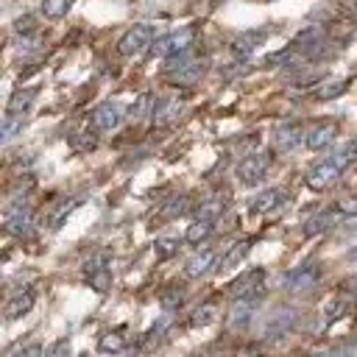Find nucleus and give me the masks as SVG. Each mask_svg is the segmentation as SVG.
Wrapping results in <instances>:
<instances>
[{"label":"nucleus","instance_id":"nucleus-25","mask_svg":"<svg viewBox=\"0 0 357 357\" xmlns=\"http://www.w3.org/2000/svg\"><path fill=\"white\" fill-rule=\"evenodd\" d=\"M22 126H25V114H14V112H8V114L3 117V131H0L3 142H8L14 134H20Z\"/></svg>","mask_w":357,"mask_h":357},{"label":"nucleus","instance_id":"nucleus-27","mask_svg":"<svg viewBox=\"0 0 357 357\" xmlns=\"http://www.w3.org/2000/svg\"><path fill=\"white\" fill-rule=\"evenodd\" d=\"M218 318V304H204V307H198L195 312H192V326H209L212 321Z\"/></svg>","mask_w":357,"mask_h":357},{"label":"nucleus","instance_id":"nucleus-18","mask_svg":"<svg viewBox=\"0 0 357 357\" xmlns=\"http://www.w3.org/2000/svg\"><path fill=\"white\" fill-rule=\"evenodd\" d=\"M248 251H251V240H240V243H234V245L226 251V257L218 262V271H220V273H229L231 268H237V265L248 257Z\"/></svg>","mask_w":357,"mask_h":357},{"label":"nucleus","instance_id":"nucleus-39","mask_svg":"<svg viewBox=\"0 0 357 357\" xmlns=\"http://www.w3.org/2000/svg\"><path fill=\"white\" fill-rule=\"evenodd\" d=\"M162 304H165V307H176V304H181V293H167V296L162 298Z\"/></svg>","mask_w":357,"mask_h":357},{"label":"nucleus","instance_id":"nucleus-7","mask_svg":"<svg viewBox=\"0 0 357 357\" xmlns=\"http://www.w3.org/2000/svg\"><path fill=\"white\" fill-rule=\"evenodd\" d=\"M126 106L123 103H117V100H106V103H100L95 112H92V126L98 128V131H114L123 120H126Z\"/></svg>","mask_w":357,"mask_h":357},{"label":"nucleus","instance_id":"nucleus-9","mask_svg":"<svg viewBox=\"0 0 357 357\" xmlns=\"http://www.w3.org/2000/svg\"><path fill=\"white\" fill-rule=\"evenodd\" d=\"M262 284H265V271L262 268H251L245 271L243 276H237L231 284H229V293L234 298H243V296H262Z\"/></svg>","mask_w":357,"mask_h":357},{"label":"nucleus","instance_id":"nucleus-28","mask_svg":"<svg viewBox=\"0 0 357 357\" xmlns=\"http://www.w3.org/2000/svg\"><path fill=\"white\" fill-rule=\"evenodd\" d=\"M190 61H195L192 50H181V53H173V56H167V61H165V73L170 75V73L181 70V67H187Z\"/></svg>","mask_w":357,"mask_h":357},{"label":"nucleus","instance_id":"nucleus-26","mask_svg":"<svg viewBox=\"0 0 357 357\" xmlns=\"http://www.w3.org/2000/svg\"><path fill=\"white\" fill-rule=\"evenodd\" d=\"M73 0H42V14L47 20H61L67 11H70Z\"/></svg>","mask_w":357,"mask_h":357},{"label":"nucleus","instance_id":"nucleus-4","mask_svg":"<svg viewBox=\"0 0 357 357\" xmlns=\"http://www.w3.org/2000/svg\"><path fill=\"white\" fill-rule=\"evenodd\" d=\"M3 226H6L8 234H14V237H25V234H31V229H33V212H31L22 201H14V204L6 209Z\"/></svg>","mask_w":357,"mask_h":357},{"label":"nucleus","instance_id":"nucleus-16","mask_svg":"<svg viewBox=\"0 0 357 357\" xmlns=\"http://www.w3.org/2000/svg\"><path fill=\"white\" fill-rule=\"evenodd\" d=\"M282 204H284V192H282L279 187H271V190L259 192V195L251 201V212L265 215V212H273V209H276V206H282Z\"/></svg>","mask_w":357,"mask_h":357},{"label":"nucleus","instance_id":"nucleus-32","mask_svg":"<svg viewBox=\"0 0 357 357\" xmlns=\"http://www.w3.org/2000/svg\"><path fill=\"white\" fill-rule=\"evenodd\" d=\"M151 100H153V98H151L148 92H142V95L137 98V103H134V106L128 109V114H131L134 120H139V117H145V114H148V109H153V103H151Z\"/></svg>","mask_w":357,"mask_h":357},{"label":"nucleus","instance_id":"nucleus-12","mask_svg":"<svg viewBox=\"0 0 357 357\" xmlns=\"http://www.w3.org/2000/svg\"><path fill=\"white\" fill-rule=\"evenodd\" d=\"M33 301H36L33 290H31V287H20V290H17L14 296H8V301H6V318H8V321L22 318V315L33 307Z\"/></svg>","mask_w":357,"mask_h":357},{"label":"nucleus","instance_id":"nucleus-37","mask_svg":"<svg viewBox=\"0 0 357 357\" xmlns=\"http://www.w3.org/2000/svg\"><path fill=\"white\" fill-rule=\"evenodd\" d=\"M14 357H45V351H42V346H39V343H31V346L20 349Z\"/></svg>","mask_w":357,"mask_h":357},{"label":"nucleus","instance_id":"nucleus-10","mask_svg":"<svg viewBox=\"0 0 357 357\" xmlns=\"http://www.w3.org/2000/svg\"><path fill=\"white\" fill-rule=\"evenodd\" d=\"M343 220H346V215L332 204L329 209H324V212L312 215V218L304 223V231H307V234H321V231L335 229V226H337V223H343Z\"/></svg>","mask_w":357,"mask_h":357},{"label":"nucleus","instance_id":"nucleus-8","mask_svg":"<svg viewBox=\"0 0 357 357\" xmlns=\"http://www.w3.org/2000/svg\"><path fill=\"white\" fill-rule=\"evenodd\" d=\"M192 45V28H178V31H170L165 36H159V42L153 45V56H173V53H181V50H190Z\"/></svg>","mask_w":357,"mask_h":357},{"label":"nucleus","instance_id":"nucleus-24","mask_svg":"<svg viewBox=\"0 0 357 357\" xmlns=\"http://www.w3.org/2000/svg\"><path fill=\"white\" fill-rule=\"evenodd\" d=\"M178 248H181V240H178V237H156V240H153V254H156L159 259H170Z\"/></svg>","mask_w":357,"mask_h":357},{"label":"nucleus","instance_id":"nucleus-29","mask_svg":"<svg viewBox=\"0 0 357 357\" xmlns=\"http://www.w3.org/2000/svg\"><path fill=\"white\" fill-rule=\"evenodd\" d=\"M346 81L340 78V81H326L324 86H318L315 89V98H321V100H329V98H337V95H343L346 92Z\"/></svg>","mask_w":357,"mask_h":357},{"label":"nucleus","instance_id":"nucleus-31","mask_svg":"<svg viewBox=\"0 0 357 357\" xmlns=\"http://www.w3.org/2000/svg\"><path fill=\"white\" fill-rule=\"evenodd\" d=\"M123 346H126L123 329H114V332H109V335L100 337V351H120Z\"/></svg>","mask_w":357,"mask_h":357},{"label":"nucleus","instance_id":"nucleus-1","mask_svg":"<svg viewBox=\"0 0 357 357\" xmlns=\"http://www.w3.org/2000/svg\"><path fill=\"white\" fill-rule=\"evenodd\" d=\"M354 156H357V148H354V145H346V148H340L337 153H332L329 159L318 162V165L307 173V187L315 190V192L329 190V187L343 176V170L351 165Z\"/></svg>","mask_w":357,"mask_h":357},{"label":"nucleus","instance_id":"nucleus-34","mask_svg":"<svg viewBox=\"0 0 357 357\" xmlns=\"http://www.w3.org/2000/svg\"><path fill=\"white\" fill-rule=\"evenodd\" d=\"M14 31H17L20 36H28V33L33 31V17H28V14L17 17V22H14Z\"/></svg>","mask_w":357,"mask_h":357},{"label":"nucleus","instance_id":"nucleus-11","mask_svg":"<svg viewBox=\"0 0 357 357\" xmlns=\"http://www.w3.org/2000/svg\"><path fill=\"white\" fill-rule=\"evenodd\" d=\"M335 137H337V126H335V123H318V126L310 128L304 145H307L310 151H324V148H329V145L335 142Z\"/></svg>","mask_w":357,"mask_h":357},{"label":"nucleus","instance_id":"nucleus-5","mask_svg":"<svg viewBox=\"0 0 357 357\" xmlns=\"http://www.w3.org/2000/svg\"><path fill=\"white\" fill-rule=\"evenodd\" d=\"M268 167H271V153H248L237 165V178L243 184H259L268 176Z\"/></svg>","mask_w":357,"mask_h":357},{"label":"nucleus","instance_id":"nucleus-35","mask_svg":"<svg viewBox=\"0 0 357 357\" xmlns=\"http://www.w3.org/2000/svg\"><path fill=\"white\" fill-rule=\"evenodd\" d=\"M335 206H337L346 218H357V198H340Z\"/></svg>","mask_w":357,"mask_h":357},{"label":"nucleus","instance_id":"nucleus-23","mask_svg":"<svg viewBox=\"0 0 357 357\" xmlns=\"http://www.w3.org/2000/svg\"><path fill=\"white\" fill-rule=\"evenodd\" d=\"M33 98H36V89H33V86H31V89H20V92H14L11 100H8V112H14V114H25V109L31 106Z\"/></svg>","mask_w":357,"mask_h":357},{"label":"nucleus","instance_id":"nucleus-19","mask_svg":"<svg viewBox=\"0 0 357 357\" xmlns=\"http://www.w3.org/2000/svg\"><path fill=\"white\" fill-rule=\"evenodd\" d=\"M201 75H204V64L195 59V61H190L187 67H181V70L170 73V81H173V84H178V86H190V84L201 81Z\"/></svg>","mask_w":357,"mask_h":357},{"label":"nucleus","instance_id":"nucleus-14","mask_svg":"<svg viewBox=\"0 0 357 357\" xmlns=\"http://www.w3.org/2000/svg\"><path fill=\"white\" fill-rule=\"evenodd\" d=\"M257 307H259V296H243V298H234V304H231V310H229V324H231V326L245 324V321L257 312Z\"/></svg>","mask_w":357,"mask_h":357},{"label":"nucleus","instance_id":"nucleus-21","mask_svg":"<svg viewBox=\"0 0 357 357\" xmlns=\"http://www.w3.org/2000/svg\"><path fill=\"white\" fill-rule=\"evenodd\" d=\"M209 234H212V223H209V220H195V223L187 226L184 240H187L190 245H201L204 240H209Z\"/></svg>","mask_w":357,"mask_h":357},{"label":"nucleus","instance_id":"nucleus-20","mask_svg":"<svg viewBox=\"0 0 357 357\" xmlns=\"http://www.w3.org/2000/svg\"><path fill=\"white\" fill-rule=\"evenodd\" d=\"M265 36H262V31H245V33H240L234 42H231V50L237 53V56H248L259 42H262Z\"/></svg>","mask_w":357,"mask_h":357},{"label":"nucleus","instance_id":"nucleus-33","mask_svg":"<svg viewBox=\"0 0 357 357\" xmlns=\"http://www.w3.org/2000/svg\"><path fill=\"white\" fill-rule=\"evenodd\" d=\"M45 357H73V349H70V340H56L45 349Z\"/></svg>","mask_w":357,"mask_h":357},{"label":"nucleus","instance_id":"nucleus-40","mask_svg":"<svg viewBox=\"0 0 357 357\" xmlns=\"http://www.w3.org/2000/svg\"><path fill=\"white\" fill-rule=\"evenodd\" d=\"M346 259H349V262H357V245H354V248L346 254Z\"/></svg>","mask_w":357,"mask_h":357},{"label":"nucleus","instance_id":"nucleus-22","mask_svg":"<svg viewBox=\"0 0 357 357\" xmlns=\"http://www.w3.org/2000/svg\"><path fill=\"white\" fill-rule=\"evenodd\" d=\"M223 209H226L223 198H209V201H204V204L198 206V220H209V223H215V220L223 215Z\"/></svg>","mask_w":357,"mask_h":357},{"label":"nucleus","instance_id":"nucleus-42","mask_svg":"<svg viewBox=\"0 0 357 357\" xmlns=\"http://www.w3.org/2000/svg\"><path fill=\"white\" fill-rule=\"evenodd\" d=\"M354 8H357V0H354Z\"/></svg>","mask_w":357,"mask_h":357},{"label":"nucleus","instance_id":"nucleus-3","mask_svg":"<svg viewBox=\"0 0 357 357\" xmlns=\"http://www.w3.org/2000/svg\"><path fill=\"white\" fill-rule=\"evenodd\" d=\"M84 276H86V284L98 293H106L112 287V271H109V257L103 251L92 254L86 262H84Z\"/></svg>","mask_w":357,"mask_h":357},{"label":"nucleus","instance_id":"nucleus-41","mask_svg":"<svg viewBox=\"0 0 357 357\" xmlns=\"http://www.w3.org/2000/svg\"><path fill=\"white\" fill-rule=\"evenodd\" d=\"M81 357H89V354H81Z\"/></svg>","mask_w":357,"mask_h":357},{"label":"nucleus","instance_id":"nucleus-38","mask_svg":"<svg viewBox=\"0 0 357 357\" xmlns=\"http://www.w3.org/2000/svg\"><path fill=\"white\" fill-rule=\"evenodd\" d=\"M343 312H346V301H332L329 310H326V318L332 321V318H340Z\"/></svg>","mask_w":357,"mask_h":357},{"label":"nucleus","instance_id":"nucleus-17","mask_svg":"<svg viewBox=\"0 0 357 357\" xmlns=\"http://www.w3.org/2000/svg\"><path fill=\"white\" fill-rule=\"evenodd\" d=\"M212 265H215V251H212V248H201L195 257H190V259H187L184 273H187L190 279H198V276L209 273V268H212Z\"/></svg>","mask_w":357,"mask_h":357},{"label":"nucleus","instance_id":"nucleus-36","mask_svg":"<svg viewBox=\"0 0 357 357\" xmlns=\"http://www.w3.org/2000/svg\"><path fill=\"white\" fill-rule=\"evenodd\" d=\"M184 212H187V198H176V201H170L167 209H165L167 218H176V215H184Z\"/></svg>","mask_w":357,"mask_h":357},{"label":"nucleus","instance_id":"nucleus-13","mask_svg":"<svg viewBox=\"0 0 357 357\" xmlns=\"http://www.w3.org/2000/svg\"><path fill=\"white\" fill-rule=\"evenodd\" d=\"M178 114H181V100H176V98L156 100L153 109H151V117H153L156 126H170V123H176Z\"/></svg>","mask_w":357,"mask_h":357},{"label":"nucleus","instance_id":"nucleus-6","mask_svg":"<svg viewBox=\"0 0 357 357\" xmlns=\"http://www.w3.org/2000/svg\"><path fill=\"white\" fill-rule=\"evenodd\" d=\"M318 276H321V268L312 265V262H307V265H298V268L287 271L282 276V287L290 290V293H301V290H310L318 282Z\"/></svg>","mask_w":357,"mask_h":357},{"label":"nucleus","instance_id":"nucleus-2","mask_svg":"<svg viewBox=\"0 0 357 357\" xmlns=\"http://www.w3.org/2000/svg\"><path fill=\"white\" fill-rule=\"evenodd\" d=\"M151 42H153V28H151L148 22H137V25H131V28L120 36L117 50H120V56H139V53L148 50Z\"/></svg>","mask_w":357,"mask_h":357},{"label":"nucleus","instance_id":"nucleus-30","mask_svg":"<svg viewBox=\"0 0 357 357\" xmlns=\"http://www.w3.org/2000/svg\"><path fill=\"white\" fill-rule=\"evenodd\" d=\"M75 206H78V201H75V198H70V201H61V204H59V206L53 209V218H50V226H53V229H59V226L64 223V218H67V215H70V212H73Z\"/></svg>","mask_w":357,"mask_h":357},{"label":"nucleus","instance_id":"nucleus-15","mask_svg":"<svg viewBox=\"0 0 357 357\" xmlns=\"http://www.w3.org/2000/svg\"><path fill=\"white\" fill-rule=\"evenodd\" d=\"M301 142H307L301 126H296V123H284V126L276 128V145H279L282 151H296Z\"/></svg>","mask_w":357,"mask_h":357}]
</instances>
